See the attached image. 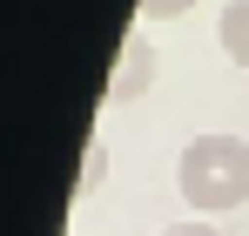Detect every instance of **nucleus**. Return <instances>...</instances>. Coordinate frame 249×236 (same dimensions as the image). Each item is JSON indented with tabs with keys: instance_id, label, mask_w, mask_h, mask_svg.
<instances>
[{
	"instance_id": "obj_1",
	"label": "nucleus",
	"mask_w": 249,
	"mask_h": 236,
	"mask_svg": "<svg viewBox=\"0 0 249 236\" xmlns=\"http://www.w3.org/2000/svg\"><path fill=\"white\" fill-rule=\"evenodd\" d=\"M175 189L196 216H222L249 202V142L243 135H196L175 156Z\"/></svg>"
},
{
	"instance_id": "obj_3",
	"label": "nucleus",
	"mask_w": 249,
	"mask_h": 236,
	"mask_svg": "<svg viewBox=\"0 0 249 236\" xmlns=\"http://www.w3.org/2000/svg\"><path fill=\"white\" fill-rule=\"evenodd\" d=\"M215 47H222L236 68H249V0H229V7L215 14Z\"/></svg>"
},
{
	"instance_id": "obj_5",
	"label": "nucleus",
	"mask_w": 249,
	"mask_h": 236,
	"mask_svg": "<svg viewBox=\"0 0 249 236\" xmlns=\"http://www.w3.org/2000/svg\"><path fill=\"white\" fill-rule=\"evenodd\" d=\"M196 0H142V20H175V14H189Z\"/></svg>"
},
{
	"instance_id": "obj_6",
	"label": "nucleus",
	"mask_w": 249,
	"mask_h": 236,
	"mask_svg": "<svg viewBox=\"0 0 249 236\" xmlns=\"http://www.w3.org/2000/svg\"><path fill=\"white\" fill-rule=\"evenodd\" d=\"M162 236H222V230H215V223H168Z\"/></svg>"
},
{
	"instance_id": "obj_2",
	"label": "nucleus",
	"mask_w": 249,
	"mask_h": 236,
	"mask_svg": "<svg viewBox=\"0 0 249 236\" xmlns=\"http://www.w3.org/2000/svg\"><path fill=\"white\" fill-rule=\"evenodd\" d=\"M148 81H155V47H148V34H128L122 54H115V75H108V101L148 95Z\"/></svg>"
},
{
	"instance_id": "obj_4",
	"label": "nucleus",
	"mask_w": 249,
	"mask_h": 236,
	"mask_svg": "<svg viewBox=\"0 0 249 236\" xmlns=\"http://www.w3.org/2000/svg\"><path fill=\"white\" fill-rule=\"evenodd\" d=\"M101 169H108V149H101V142H88V162H81V182H74V196H94Z\"/></svg>"
}]
</instances>
